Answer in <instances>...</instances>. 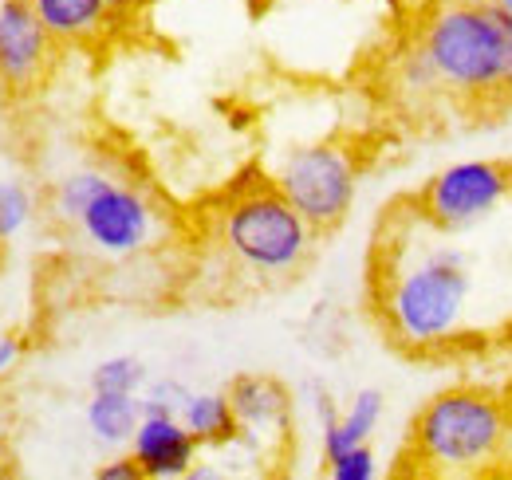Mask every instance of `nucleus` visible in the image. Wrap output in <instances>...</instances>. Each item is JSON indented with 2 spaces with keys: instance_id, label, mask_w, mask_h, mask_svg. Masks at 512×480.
<instances>
[{
  "instance_id": "21",
  "label": "nucleus",
  "mask_w": 512,
  "mask_h": 480,
  "mask_svg": "<svg viewBox=\"0 0 512 480\" xmlns=\"http://www.w3.org/2000/svg\"><path fill=\"white\" fill-rule=\"evenodd\" d=\"M20 355H24V343L16 339V335H8V331H0V378L20 362Z\"/></svg>"
},
{
  "instance_id": "2",
  "label": "nucleus",
  "mask_w": 512,
  "mask_h": 480,
  "mask_svg": "<svg viewBox=\"0 0 512 480\" xmlns=\"http://www.w3.org/2000/svg\"><path fill=\"white\" fill-rule=\"evenodd\" d=\"M316 240V229L272 178L233 181L205 217L209 260L221 268V292L233 300L296 280L316 252Z\"/></svg>"
},
{
  "instance_id": "22",
  "label": "nucleus",
  "mask_w": 512,
  "mask_h": 480,
  "mask_svg": "<svg viewBox=\"0 0 512 480\" xmlns=\"http://www.w3.org/2000/svg\"><path fill=\"white\" fill-rule=\"evenodd\" d=\"M111 8H115V16L119 20H134V16H142L150 4H158V0H107Z\"/></svg>"
},
{
  "instance_id": "3",
  "label": "nucleus",
  "mask_w": 512,
  "mask_h": 480,
  "mask_svg": "<svg viewBox=\"0 0 512 480\" xmlns=\"http://www.w3.org/2000/svg\"><path fill=\"white\" fill-rule=\"evenodd\" d=\"M442 103L453 115L501 122L512 115V20L489 0H449L418 28Z\"/></svg>"
},
{
  "instance_id": "24",
  "label": "nucleus",
  "mask_w": 512,
  "mask_h": 480,
  "mask_svg": "<svg viewBox=\"0 0 512 480\" xmlns=\"http://www.w3.org/2000/svg\"><path fill=\"white\" fill-rule=\"evenodd\" d=\"M489 4H493L501 16H509V20H512V0H489Z\"/></svg>"
},
{
  "instance_id": "23",
  "label": "nucleus",
  "mask_w": 512,
  "mask_h": 480,
  "mask_svg": "<svg viewBox=\"0 0 512 480\" xmlns=\"http://www.w3.org/2000/svg\"><path fill=\"white\" fill-rule=\"evenodd\" d=\"M501 402H505V410H509V421H512V382L501 386Z\"/></svg>"
},
{
  "instance_id": "4",
  "label": "nucleus",
  "mask_w": 512,
  "mask_h": 480,
  "mask_svg": "<svg viewBox=\"0 0 512 480\" xmlns=\"http://www.w3.org/2000/svg\"><path fill=\"white\" fill-rule=\"evenodd\" d=\"M512 453V421L501 390L449 386L434 394L406 429L394 477H473L493 473Z\"/></svg>"
},
{
  "instance_id": "10",
  "label": "nucleus",
  "mask_w": 512,
  "mask_h": 480,
  "mask_svg": "<svg viewBox=\"0 0 512 480\" xmlns=\"http://www.w3.org/2000/svg\"><path fill=\"white\" fill-rule=\"evenodd\" d=\"M127 449L146 480H178L193 473L201 445L178 414H142Z\"/></svg>"
},
{
  "instance_id": "20",
  "label": "nucleus",
  "mask_w": 512,
  "mask_h": 480,
  "mask_svg": "<svg viewBox=\"0 0 512 480\" xmlns=\"http://www.w3.org/2000/svg\"><path fill=\"white\" fill-rule=\"evenodd\" d=\"M95 477L99 480H142V469H138V461L127 453V457H111L107 465H99Z\"/></svg>"
},
{
  "instance_id": "1",
  "label": "nucleus",
  "mask_w": 512,
  "mask_h": 480,
  "mask_svg": "<svg viewBox=\"0 0 512 480\" xmlns=\"http://www.w3.org/2000/svg\"><path fill=\"white\" fill-rule=\"evenodd\" d=\"M367 284L386 343L414 355L453 339L473 292V272L469 260L426 225L418 205L402 197L379 225Z\"/></svg>"
},
{
  "instance_id": "12",
  "label": "nucleus",
  "mask_w": 512,
  "mask_h": 480,
  "mask_svg": "<svg viewBox=\"0 0 512 480\" xmlns=\"http://www.w3.org/2000/svg\"><path fill=\"white\" fill-rule=\"evenodd\" d=\"M379 421H383V394L379 390H359L355 402L331 421V425L320 429L323 461H331V457H339V453H347L355 445H367L375 437Z\"/></svg>"
},
{
  "instance_id": "14",
  "label": "nucleus",
  "mask_w": 512,
  "mask_h": 480,
  "mask_svg": "<svg viewBox=\"0 0 512 480\" xmlns=\"http://www.w3.org/2000/svg\"><path fill=\"white\" fill-rule=\"evenodd\" d=\"M87 429L95 441L103 445H130L138 421H142V398L138 394H107V390H91L87 402Z\"/></svg>"
},
{
  "instance_id": "25",
  "label": "nucleus",
  "mask_w": 512,
  "mask_h": 480,
  "mask_svg": "<svg viewBox=\"0 0 512 480\" xmlns=\"http://www.w3.org/2000/svg\"><path fill=\"white\" fill-rule=\"evenodd\" d=\"M505 174H509V201H512V158H505Z\"/></svg>"
},
{
  "instance_id": "7",
  "label": "nucleus",
  "mask_w": 512,
  "mask_h": 480,
  "mask_svg": "<svg viewBox=\"0 0 512 480\" xmlns=\"http://www.w3.org/2000/svg\"><path fill=\"white\" fill-rule=\"evenodd\" d=\"M410 201L418 205L430 229H438L442 237H457L481 225L501 201H509L505 158H477V162L446 166L418 193H410Z\"/></svg>"
},
{
  "instance_id": "8",
  "label": "nucleus",
  "mask_w": 512,
  "mask_h": 480,
  "mask_svg": "<svg viewBox=\"0 0 512 480\" xmlns=\"http://www.w3.org/2000/svg\"><path fill=\"white\" fill-rule=\"evenodd\" d=\"M229 402L241 425L237 445L253 449L260 461H280L276 449L296 441V402L292 390L272 374H241L229 382Z\"/></svg>"
},
{
  "instance_id": "18",
  "label": "nucleus",
  "mask_w": 512,
  "mask_h": 480,
  "mask_svg": "<svg viewBox=\"0 0 512 480\" xmlns=\"http://www.w3.org/2000/svg\"><path fill=\"white\" fill-rule=\"evenodd\" d=\"M323 473L331 480H375L379 477V457H375V449L367 441V445H355V449L323 461Z\"/></svg>"
},
{
  "instance_id": "13",
  "label": "nucleus",
  "mask_w": 512,
  "mask_h": 480,
  "mask_svg": "<svg viewBox=\"0 0 512 480\" xmlns=\"http://www.w3.org/2000/svg\"><path fill=\"white\" fill-rule=\"evenodd\" d=\"M178 418L186 421V429L197 437L201 449H225V445H237V437H241L229 394H209V390L190 394Z\"/></svg>"
},
{
  "instance_id": "11",
  "label": "nucleus",
  "mask_w": 512,
  "mask_h": 480,
  "mask_svg": "<svg viewBox=\"0 0 512 480\" xmlns=\"http://www.w3.org/2000/svg\"><path fill=\"white\" fill-rule=\"evenodd\" d=\"M28 4L60 48H87L103 40L119 20L107 0H28Z\"/></svg>"
},
{
  "instance_id": "5",
  "label": "nucleus",
  "mask_w": 512,
  "mask_h": 480,
  "mask_svg": "<svg viewBox=\"0 0 512 480\" xmlns=\"http://www.w3.org/2000/svg\"><path fill=\"white\" fill-rule=\"evenodd\" d=\"M272 181L292 201V209L316 229V237H331L351 217L359 162L343 142H312L284 154Z\"/></svg>"
},
{
  "instance_id": "17",
  "label": "nucleus",
  "mask_w": 512,
  "mask_h": 480,
  "mask_svg": "<svg viewBox=\"0 0 512 480\" xmlns=\"http://www.w3.org/2000/svg\"><path fill=\"white\" fill-rule=\"evenodd\" d=\"M146 386V362L130 359V355H115L103 359L91 370V390H107V394H138Z\"/></svg>"
},
{
  "instance_id": "15",
  "label": "nucleus",
  "mask_w": 512,
  "mask_h": 480,
  "mask_svg": "<svg viewBox=\"0 0 512 480\" xmlns=\"http://www.w3.org/2000/svg\"><path fill=\"white\" fill-rule=\"evenodd\" d=\"M111 178H115V174L103 170V166H79V170L64 174V178L48 189V217H52L56 225L71 229L75 217L91 205V197H95Z\"/></svg>"
},
{
  "instance_id": "6",
  "label": "nucleus",
  "mask_w": 512,
  "mask_h": 480,
  "mask_svg": "<svg viewBox=\"0 0 512 480\" xmlns=\"http://www.w3.org/2000/svg\"><path fill=\"white\" fill-rule=\"evenodd\" d=\"M71 233L103 260H134L166 237V213L142 185L111 178L75 217Z\"/></svg>"
},
{
  "instance_id": "9",
  "label": "nucleus",
  "mask_w": 512,
  "mask_h": 480,
  "mask_svg": "<svg viewBox=\"0 0 512 480\" xmlns=\"http://www.w3.org/2000/svg\"><path fill=\"white\" fill-rule=\"evenodd\" d=\"M60 44L48 36L28 0H0V91L24 99L52 75Z\"/></svg>"
},
{
  "instance_id": "16",
  "label": "nucleus",
  "mask_w": 512,
  "mask_h": 480,
  "mask_svg": "<svg viewBox=\"0 0 512 480\" xmlns=\"http://www.w3.org/2000/svg\"><path fill=\"white\" fill-rule=\"evenodd\" d=\"M36 193L20 181H0V252L36 221Z\"/></svg>"
},
{
  "instance_id": "19",
  "label": "nucleus",
  "mask_w": 512,
  "mask_h": 480,
  "mask_svg": "<svg viewBox=\"0 0 512 480\" xmlns=\"http://www.w3.org/2000/svg\"><path fill=\"white\" fill-rule=\"evenodd\" d=\"M190 394L193 390H186L178 378H162L142 394V414H182Z\"/></svg>"
}]
</instances>
